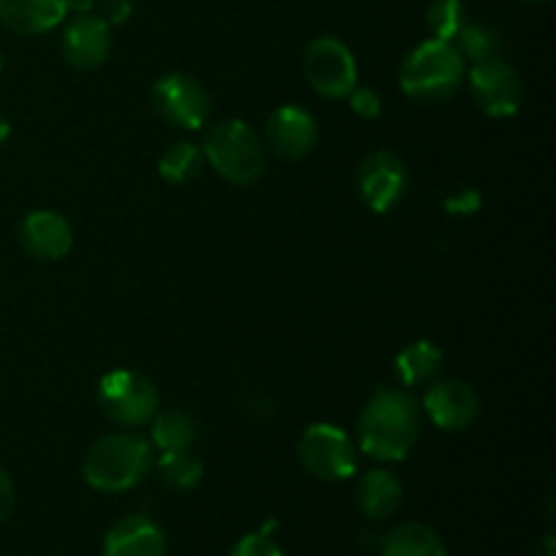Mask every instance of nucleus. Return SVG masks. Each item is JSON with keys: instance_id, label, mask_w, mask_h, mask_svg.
Masks as SVG:
<instances>
[{"instance_id": "9d476101", "label": "nucleus", "mask_w": 556, "mask_h": 556, "mask_svg": "<svg viewBox=\"0 0 556 556\" xmlns=\"http://www.w3.org/2000/svg\"><path fill=\"white\" fill-rule=\"evenodd\" d=\"M356 188L375 215H386L402 201L407 190V166L396 152L378 150L358 166Z\"/></svg>"}, {"instance_id": "f8f14e48", "label": "nucleus", "mask_w": 556, "mask_h": 556, "mask_svg": "<svg viewBox=\"0 0 556 556\" xmlns=\"http://www.w3.org/2000/svg\"><path fill=\"white\" fill-rule=\"evenodd\" d=\"M424 410H427V416L432 418L438 429L462 432V429H470L478 421L481 400L465 380L448 378L429 386L427 396H424Z\"/></svg>"}, {"instance_id": "412c9836", "label": "nucleus", "mask_w": 556, "mask_h": 556, "mask_svg": "<svg viewBox=\"0 0 556 556\" xmlns=\"http://www.w3.org/2000/svg\"><path fill=\"white\" fill-rule=\"evenodd\" d=\"M456 52L462 54V60H470V63H481V60H492L500 58L503 52L505 41H503V33L497 30L494 25H486V22H470L467 20L462 25V30L456 33L454 41Z\"/></svg>"}, {"instance_id": "aec40b11", "label": "nucleus", "mask_w": 556, "mask_h": 556, "mask_svg": "<svg viewBox=\"0 0 556 556\" xmlns=\"http://www.w3.org/2000/svg\"><path fill=\"white\" fill-rule=\"evenodd\" d=\"M445 353L434 342L416 340L413 345L402 348L394 358V372L402 386H421L432 380L443 367Z\"/></svg>"}, {"instance_id": "c85d7f7f", "label": "nucleus", "mask_w": 556, "mask_h": 556, "mask_svg": "<svg viewBox=\"0 0 556 556\" xmlns=\"http://www.w3.org/2000/svg\"><path fill=\"white\" fill-rule=\"evenodd\" d=\"M134 16V3L130 0H103V22L106 25H123Z\"/></svg>"}, {"instance_id": "5701e85b", "label": "nucleus", "mask_w": 556, "mask_h": 556, "mask_svg": "<svg viewBox=\"0 0 556 556\" xmlns=\"http://www.w3.org/2000/svg\"><path fill=\"white\" fill-rule=\"evenodd\" d=\"M204 168V150H199L190 141H177L168 147L157 161V174L168 185H185L195 179Z\"/></svg>"}, {"instance_id": "bb28decb", "label": "nucleus", "mask_w": 556, "mask_h": 556, "mask_svg": "<svg viewBox=\"0 0 556 556\" xmlns=\"http://www.w3.org/2000/svg\"><path fill=\"white\" fill-rule=\"evenodd\" d=\"M348 98H351L353 114L362 119H375V117H380V112H383V101H380V96L372 90V87L356 85Z\"/></svg>"}, {"instance_id": "1a4fd4ad", "label": "nucleus", "mask_w": 556, "mask_h": 556, "mask_svg": "<svg viewBox=\"0 0 556 556\" xmlns=\"http://www.w3.org/2000/svg\"><path fill=\"white\" fill-rule=\"evenodd\" d=\"M470 92L476 106L489 117H514L525 103L521 74L503 58L481 60L470 68Z\"/></svg>"}, {"instance_id": "f3484780", "label": "nucleus", "mask_w": 556, "mask_h": 556, "mask_svg": "<svg viewBox=\"0 0 556 556\" xmlns=\"http://www.w3.org/2000/svg\"><path fill=\"white\" fill-rule=\"evenodd\" d=\"M405 486L391 470H369L358 478L356 505L369 521H386L400 514Z\"/></svg>"}, {"instance_id": "39448f33", "label": "nucleus", "mask_w": 556, "mask_h": 556, "mask_svg": "<svg viewBox=\"0 0 556 556\" xmlns=\"http://www.w3.org/2000/svg\"><path fill=\"white\" fill-rule=\"evenodd\" d=\"M98 402L109 421L125 429L144 427L161 410V396L152 380L134 369H114L103 375L98 383Z\"/></svg>"}, {"instance_id": "0eeeda50", "label": "nucleus", "mask_w": 556, "mask_h": 556, "mask_svg": "<svg viewBox=\"0 0 556 556\" xmlns=\"http://www.w3.org/2000/svg\"><path fill=\"white\" fill-rule=\"evenodd\" d=\"M304 74L309 87L324 98H348L358 85V65L351 47L334 36L309 41L304 52Z\"/></svg>"}, {"instance_id": "7ed1b4c3", "label": "nucleus", "mask_w": 556, "mask_h": 556, "mask_svg": "<svg viewBox=\"0 0 556 556\" xmlns=\"http://www.w3.org/2000/svg\"><path fill=\"white\" fill-rule=\"evenodd\" d=\"M467 76V63L451 41L427 38L405 58L400 68V87L418 103L448 101Z\"/></svg>"}, {"instance_id": "a211bd4d", "label": "nucleus", "mask_w": 556, "mask_h": 556, "mask_svg": "<svg viewBox=\"0 0 556 556\" xmlns=\"http://www.w3.org/2000/svg\"><path fill=\"white\" fill-rule=\"evenodd\" d=\"M380 556H448V548L432 527L405 521L380 538Z\"/></svg>"}, {"instance_id": "2f4dec72", "label": "nucleus", "mask_w": 556, "mask_h": 556, "mask_svg": "<svg viewBox=\"0 0 556 556\" xmlns=\"http://www.w3.org/2000/svg\"><path fill=\"white\" fill-rule=\"evenodd\" d=\"M0 68H3V58H0Z\"/></svg>"}, {"instance_id": "423d86ee", "label": "nucleus", "mask_w": 556, "mask_h": 556, "mask_svg": "<svg viewBox=\"0 0 556 556\" xmlns=\"http://www.w3.org/2000/svg\"><path fill=\"white\" fill-rule=\"evenodd\" d=\"M299 459L318 481H348L358 470V448L334 424H313L299 440Z\"/></svg>"}, {"instance_id": "6e6552de", "label": "nucleus", "mask_w": 556, "mask_h": 556, "mask_svg": "<svg viewBox=\"0 0 556 556\" xmlns=\"http://www.w3.org/2000/svg\"><path fill=\"white\" fill-rule=\"evenodd\" d=\"M152 106L157 117L182 130H199L210 117V92L195 76L174 71L152 85Z\"/></svg>"}, {"instance_id": "b1692460", "label": "nucleus", "mask_w": 556, "mask_h": 556, "mask_svg": "<svg viewBox=\"0 0 556 556\" xmlns=\"http://www.w3.org/2000/svg\"><path fill=\"white\" fill-rule=\"evenodd\" d=\"M465 22V0H432L427 11L429 30H432V38H440V41H454V36L462 30Z\"/></svg>"}, {"instance_id": "ddd939ff", "label": "nucleus", "mask_w": 556, "mask_h": 556, "mask_svg": "<svg viewBox=\"0 0 556 556\" xmlns=\"http://www.w3.org/2000/svg\"><path fill=\"white\" fill-rule=\"evenodd\" d=\"M318 144V123L307 109L280 106L266 119V147L282 161H302Z\"/></svg>"}, {"instance_id": "2eb2a0df", "label": "nucleus", "mask_w": 556, "mask_h": 556, "mask_svg": "<svg viewBox=\"0 0 556 556\" xmlns=\"http://www.w3.org/2000/svg\"><path fill=\"white\" fill-rule=\"evenodd\" d=\"M166 548L163 527L144 514L114 521L103 538V556H166Z\"/></svg>"}, {"instance_id": "7c9ffc66", "label": "nucleus", "mask_w": 556, "mask_h": 556, "mask_svg": "<svg viewBox=\"0 0 556 556\" xmlns=\"http://www.w3.org/2000/svg\"><path fill=\"white\" fill-rule=\"evenodd\" d=\"M525 3H543V0H525Z\"/></svg>"}, {"instance_id": "cd10ccee", "label": "nucleus", "mask_w": 556, "mask_h": 556, "mask_svg": "<svg viewBox=\"0 0 556 556\" xmlns=\"http://www.w3.org/2000/svg\"><path fill=\"white\" fill-rule=\"evenodd\" d=\"M14 508H16L14 481H11L9 472L0 467V525H3V521H9V516L14 514Z\"/></svg>"}, {"instance_id": "9b49d317", "label": "nucleus", "mask_w": 556, "mask_h": 556, "mask_svg": "<svg viewBox=\"0 0 556 556\" xmlns=\"http://www.w3.org/2000/svg\"><path fill=\"white\" fill-rule=\"evenodd\" d=\"M60 52H63L65 63L76 71L101 68L112 52V25H106L103 16L79 11L65 25Z\"/></svg>"}, {"instance_id": "dca6fc26", "label": "nucleus", "mask_w": 556, "mask_h": 556, "mask_svg": "<svg viewBox=\"0 0 556 556\" xmlns=\"http://www.w3.org/2000/svg\"><path fill=\"white\" fill-rule=\"evenodd\" d=\"M68 0H0V25L20 36H41L68 16Z\"/></svg>"}, {"instance_id": "a878e982", "label": "nucleus", "mask_w": 556, "mask_h": 556, "mask_svg": "<svg viewBox=\"0 0 556 556\" xmlns=\"http://www.w3.org/2000/svg\"><path fill=\"white\" fill-rule=\"evenodd\" d=\"M228 556H286V554H282V548L277 546L269 535H264V532H253V535L239 538L237 546L231 548V554Z\"/></svg>"}, {"instance_id": "f257e3e1", "label": "nucleus", "mask_w": 556, "mask_h": 556, "mask_svg": "<svg viewBox=\"0 0 556 556\" xmlns=\"http://www.w3.org/2000/svg\"><path fill=\"white\" fill-rule=\"evenodd\" d=\"M421 434V407L405 389H378L358 416V448L378 462H402Z\"/></svg>"}, {"instance_id": "4be33fe9", "label": "nucleus", "mask_w": 556, "mask_h": 556, "mask_svg": "<svg viewBox=\"0 0 556 556\" xmlns=\"http://www.w3.org/2000/svg\"><path fill=\"white\" fill-rule=\"evenodd\" d=\"M155 467L163 486L172 489V492H190V489L199 486L201 478H204V465H201V459L190 448L161 454Z\"/></svg>"}, {"instance_id": "4468645a", "label": "nucleus", "mask_w": 556, "mask_h": 556, "mask_svg": "<svg viewBox=\"0 0 556 556\" xmlns=\"http://www.w3.org/2000/svg\"><path fill=\"white\" fill-rule=\"evenodd\" d=\"M20 242L33 258L60 261L74 248V231L63 215L52 210H36L20 223Z\"/></svg>"}, {"instance_id": "20e7f679", "label": "nucleus", "mask_w": 556, "mask_h": 556, "mask_svg": "<svg viewBox=\"0 0 556 556\" xmlns=\"http://www.w3.org/2000/svg\"><path fill=\"white\" fill-rule=\"evenodd\" d=\"M204 161L231 185L258 182L266 168V144L244 119H223L206 134Z\"/></svg>"}, {"instance_id": "f03ea898", "label": "nucleus", "mask_w": 556, "mask_h": 556, "mask_svg": "<svg viewBox=\"0 0 556 556\" xmlns=\"http://www.w3.org/2000/svg\"><path fill=\"white\" fill-rule=\"evenodd\" d=\"M155 467L152 443L134 432H114L96 440L81 462L87 486L103 494L130 492L139 486Z\"/></svg>"}, {"instance_id": "393cba45", "label": "nucleus", "mask_w": 556, "mask_h": 556, "mask_svg": "<svg viewBox=\"0 0 556 556\" xmlns=\"http://www.w3.org/2000/svg\"><path fill=\"white\" fill-rule=\"evenodd\" d=\"M483 206V195L476 188H456L443 199V210L451 217H472Z\"/></svg>"}, {"instance_id": "6ab92c4d", "label": "nucleus", "mask_w": 556, "mask_h": 556, "mask_svg": "<svg viewBox=\"0 0 556 556\" xmlns=\"http://www.w3.org/2000/svg\"><path fill=\"white\" fill-rule=\"evenodd\" d=\"M152 440L161 454L168 451H188L193 448L195 438H199V424L190 416L188 410H179V407H168V410H157L152 418Z\"/></svg>"}, {"instance_id": "c756f323", "label": "nucleus", "mask_w": 556, "mask_h": 556, "mask_svg": "<svg viewBox=\"0 0 556 556\" xmlns=\"http://www.w3.org/2000/svg\"><path fill=\"white\" fill-rule=\"evenodd\" d=\"M9 136H11V123H9V117H5V114L0 112V147H3L5 141H9Z\"/></svg>"}]
</instances>
